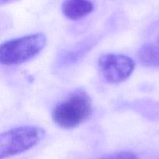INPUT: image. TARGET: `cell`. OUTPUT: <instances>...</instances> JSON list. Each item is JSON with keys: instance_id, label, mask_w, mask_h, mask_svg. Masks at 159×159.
Returning a JSON list of instances; mask_svg holds the SVG:
<instances>
[{"instance_id": "52a82bcc", "label": "cell", "mask_w": 159, "mask_h": 159, "mask_svg": "<svg viewBox=\"0 0 159 159\" xmlns=\"http://www.w3.org/2000/svg\"><path fill=\"white\" fill-rule=\"evenodd\" d=\"M13 1H16V0H0V4H1L2 6H3V5L8 4V3L12 2Z\"/></svg>"}, {"instance_id": "6da1fadb", "label": "cell", "mask_w": 159, "mask_h": 159, "mask_svg": "<svg viewBox=\"0 0 159 159\" xmlns=\"http://www.w3.org/2000/svg\"><path fill=\"white\" fill-rule=\"evenodd\" d=\"M93 112L92 100L84 91H76L59 102L52 112V119L63 129H72L85 123Z\"/></svg>"}, {"instance_id": "7a4b0ae2", "label": "cell", "mask_w": 159, "mask_h": 159, "mask_svg": "<svg viewBox=\"0 0 159 159\" xmlns=\"http://www.w3.org/2000/svg\"><path fill=\"white\" fill-rule=\"evenodd\" d=\"M47 38L43 34H34L12 39L2 43L0 61L2 65H20L37 56L44 48Z\"/></svg>"}, {"instance_id": "8992f818", "label": "cell", "mask_w": 159, "mask_h": 159, "mask_svg": "<svg viewBox=\"0 0 159 159\" xmlns=\"http://www.w3.org/2000/svg\"><path fill=\"white\" fill-rule=\"evenodd\" d=\"M98 159H138V156L131 152H119L103 155Z\"/></svg>"}, {"instance_id": "5b68a950", "label": "cell", "mask_w": 159, "mask_h": 159, "mask_svg": "<svg viewBox=\"0 0 159 159\" xmlns=\"http://www.w3.org/2000/svg\"><path fill=\"white\" fill-rule=\"evenodd\" d=\"M94 9L93 0H65L62 4V12L65 17L71 20H78L89 15Z\"/></svg>"}, {"instance_id": "277c9868", "label": "cell", "mask_w": 159, "mask_h": 159, "mask_svg": "<svg viewBox=\"0 0 159 159\" xmlns=\"http://www.w3.org/2000/svg\"><path fill=\"white\" fill-rule=\"evenodd\" d=\"M134 61L124 54H107L98 61V68L107 82L117 84L128 79L134 70Z\"/></svg>"}, {"instance_id": "3957f363", "label": "cell", "mask_w": 159, "mask_h": 159, "mask_svg": "<svg viewBox=\"0 0 159 159\" xmlns=\"http://www.w3.org/2000/svg\"><path fill=\"white\" fill-rule=\"evenodd\" d=\"M45 130L35 126L11 129L0 135V159L20 155L38 144L45 137Z\"/></svg>"}]
</instances>
